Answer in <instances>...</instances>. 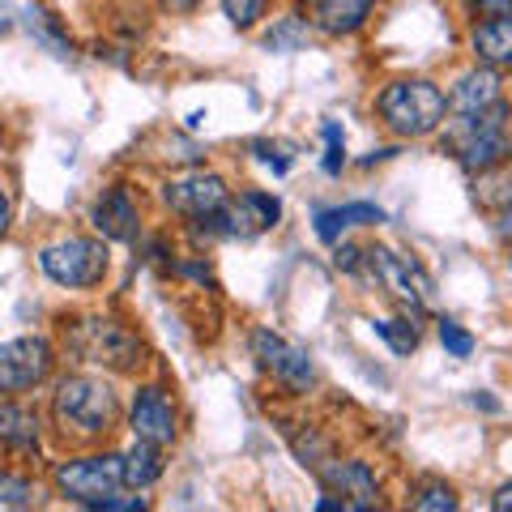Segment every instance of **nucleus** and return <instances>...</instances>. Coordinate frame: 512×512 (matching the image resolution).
Returning <instances> with one entry per match:
<instances>
[{
	"mask_svg": "<svg viewBox=\"0 0 512 512\" xmlns=\"http://www.w3.org/2000/svg\"><path fill=\"white\" fill-rule=\"evenodd\" d=\"M64 350L77 363L107 367V372H137L150 363V346L128 325L111 316H73L64 320Z\"/></svg>",
	"mask_w": 512,
	"mask_h": 512,
	"instance_id": "f257e3e1",
	"label": "nucleus"
},
{
	"mask_svg": "<svg viewBox=\"0 0 512 512\" xmlns=\"http://www.w3.org/2000/svg\"><path fill=\"white\" fill-rule=\"evenodd\" d=\"M52 419L64 436H107L120 419V397L103 376H64L52 397Z\"/></svg>",
	"mask_w": 512,
	"mask_h": 512,
	"instance_id": "f03ea898",
	"label": "nucleus"
},
{
	"mask_svg": "<svg viewBox=\"0 0 512 512\" xmlns=\"http://www.w3.org/2000/svg\"><path fill=\"white\" fill-rule=\"evenodd\" d=\"M448 150L466 171L483 175L491 167L512 163V107L500 99L487 111H474V116H461L453 128L444 133Z\"/></svg>",
	"mask_w": 512,
	"mask_h": 512,
	"instance_id": "7ed1b4c3",
	"label": "nucleus"
},
{
	"mask_svg": "<svg viewBox=\"0 0 512 512\" xmlns=\"http://www.w3.org/2000/svg\"><path fill=\"white\" fill-rule=\"evenodd\" d=\"M376 111L384 128L397 137H431L448 116V99L427 77H406V82H389L380 90Z\"/></svg>",
	"mask_w": 512,
	"mask_h": 512,
	"instance_id": "20e7f679",
	"label": "nucleus"
},
{
	"mask_svg": "<svg viewBox=\"0 0 512 512\" xmlns=\"http://www.w3.org/2000/svg\"><path fill=\"white\" fill-rule=\"evenodd\" d=\"M39 269L56 286H69V291H90L107 278V244L103 239H86V235H69L56 239L39 252Z\"/></svg>",
	"mask_w": 512,
	"mask_h": 512,
	"instance_id": "39448f33",
	"label": "nucleus"
},
{
	"mask_svg": "<svg viewBox=\"0 0 512 512\" xmlns=\"http://www.w3.org/2000/svg\"><path fill=\"white\" fill-rule=\"evenodd\" d=\"M363 261L372 265V274L380 278V286L402 303L406 312H414V316L431 312V303H436V282H431V274L414 261V256H402L393 248H367Z\"/></svg>",
	"mask_w": 512,
	"mask_h": 512,
	"instance_id": "423d86ee",
	"label": "nucleus"
},
{
	"mask_svg": "<svg viewBox=\"0 0 512 512\" xmlns=\"http://www.w3.org/2000/svg\"><path fill=\"white\" fill-rule=\"evenodd\" d=\"M56 487L64 500L82 504V508H99L124 487V457H73L56 466Z\"/></svg>",
	"mask_w": 512,
	"mask_h": 512,
	"instance_id": "0eeeda50",
	"label": "nucleus"
},
{
	"mask_svg": "<svg viewBox=\"0 0 512 512\" xmlns=\"http://www.w3.org/2000/svg\"><path fill=\"white\" fill-rule=\"evenodd\" d=\"M252 355H256V363H261L269 376L282 384V389L308 393L312 384H316L312 355H308V350H303L299 342L282 338V333H274V329H256V333H252Z\"/></svg>",
	"mask_w": 512,
	"mask_h": 512,
	"instance_id": "6e6552de",
	"label": "nucleus"
},
{
	"mask_svg": "<svg viewBox=\"0 0 512 512\" xmlns=\"http://www.w3.org/2000/svg\"><path fill=\"white\" fill-rule=\"evenodd\" d=\"M56 350L47 338H9L0 342V393H26L52 376Z\"/></svg>",
	"mask_w": 512,
	"mask_h": 512,
	"instance_id": "1a4fd4ad",
	"label": "nucleus"
},
{
	"mask_svg": "<svg viewBox=\"0 0 512 512\" xmlns=\"http://www.w3.org/2000/svg\"><path fill=\"white\" fill-rule=\"evenodd\" d=\"M163 197L175 214L205 222L227 205V180H222L218 171H184V175H175V180H167Z\"/></svg>",
	"mask_w": 512,
	"mask_h": 512,
	"instance_id": "9d476101",
	"label": "nucleus"
},
{
	"mask_svg": "<svg viewBox=\"0 0 512 512\" xmlns=\"http://www.w3.org/2000/svg\"><path fill=\"white\" fill-rule=\"evenodd\" d=\"M320 483H325L333 495H342L346 512H363V508H376L380 504V487H376V474L367 470V461H355V457H325L320 466L312 470Z\"/></svg>",
	"mask_w": 512,
	"mask_h": 512,
	"instance_id": "9b49d317",
	"label": "nucleus"
},
{
	"mask_svg": "<svg viewBox=\"0 0 512 512\" xmlns=\"http://www.w3.org/2000/svg\"><path fill=\"white\" fill-rule=\"evenodd\" d=\"M128 427H133L137 440L167 448L175 440V402L167 397V389L141 384L137 397H133V410H128Z\"/></svg>",
	"mask_w": 512,
	"mask_h": 512,
	"instance_id": "f8f14e48",
	"label": "nucleus"
},
{
	"mask_svg": "<svg viewBox=\"0 0 512 512\" xmlns=\"http://www.w3.org/2000/svg\"><path fill=\"white\" fill-rule=\"evenodd\" d=\"M282 218V205L278 197H269V192H239V201H227L222 210L214 214V222H222V235H239V239H252L269 227H278Z\"/></svg>",
	"mask_w": 512,
	"mask_h": 512,
	"instance_id": "ddd939ff",
	"label": "nucleus"
},
{
	"mask_svg": "<svg viewBox=\"0 0 512 512\" xmlns=\"http://www.w3.org/2000/svg\"><path fill=\"white\" fill-rule=\"evenodd\" d=\"M137 205L133 197H128V188H107L99 201L90 205V227L99 231L103 239H116V244H124V239L137 235Z\"/></svg>",
	"mask_w": 512,
	"mask_h": 512,
	"instance_id": "4468645a",
	"label": "nucleus"
},
{
	"mask_svg": "<svg viewBox=\"0 0 512 512\" xmlns=\"http://www.w3.org/2000/svg\"><path fill=\"white\" fill-rule=\"evenodd\" d=\"M491 103H500V73L487 69V64L461 73L453 94H448V111H457V116H474V111H487Z\"/></svg>",
	"mask_w": 512,
	"mask_h": 512,
	"instance_id": "2eb2a0df",
	"label": "nucleus"
},
{
	"mask_svg": "<svg viewBox=\"0 0 512 512\" xmlns=\"http://www.w3.org/2000/svg\"><path fill=\"white\" fill-rule=\"evenodd\" d=\"M470 47L487 69H512V18H491L470 30Z\"/></svg>",
	"mask_w": 512,
	"mask_h": 512,
	"instance_id": "dca6fc26",
	"label": "nucleus"
},
{
	"mask_svg": "<svg viewBox=\"0 0 512 512\" xmlns=\"http://www.w3.org/2000/svg\"><path fill=\"white\" fill-rule=\"evenodd\" d=\"M384 222V210L372 201H350V205H333V210H320L316 214V235L325 244H338L346 227H376Z\"/></svg>",
	"mask_w": 512,
	"mask_h": 512,
	"instance_id": "f3484780",
	"label": "nucleus"
},
{
	"mask_svg": "<svg viewBox=\"0 0 512 512\" xmlns=\"http://www.w3.org/2000/svg\"><path fill=\"white\" fill-rule=\"evenodd\" d=\"M316 26L325 30V35H355V30L372 18L376 0H316Z\"/></svg>",
	"mask_w": 512,
	"mask_h": 512,
	"instance_id": "a211bd4d",
	"label": "nucleus"
},
{
	"mask_svg": "<svg viewBox=\"0 0 512 512\" xmlns=\"http://www.w3.org/2000/svg\"><path fill=\"white\" fill-rule=\"evenodd\" d=\"M0 444L13 453H39V419L18 402H0Z\"/></svg>",
	"mask_w": 512,
	"mask_h": 512,
	"instance_id": "6ab92c4d",
	"label": "nucleus"
},
{
	"mask_svg": "<svg viewBox=\"0 0 512 512\" xmlns=\"http://www.w3.org/2000/svg\"><path fill=\"white\" fill-rule=\"evenodd\" d=\"M158 478H163V453H158L154 444L137 440L133 453H124V487L146 491V487L158 483Z\"/></svg>",
	"mask_w": 512,
	"mask_h": 512,
	"instance_id": "aec40b11",
	"label": "nucleus"
},
{
	"mask_svg": "<svg viewBox=\"0 0 512 512\" xmlns=\"http://www.w3.org/2000/svg\"><path fill=\"white\" fill-rule=\"evenodd\" d=\"M274 52H299L303 43H308V22L303 18H282L274 30H269V39H265Z\"/></svg>",
	"mask_w": 512,
	"mask_h": 512,
	"instance_id": "412c9836",
	"label": "nucleus"
},
{
	"mask_svg": "<svg viewBox=\"0 0 512 512\" xmlns=\"http://www.w3.org/2000/svg\"><path fill=\"white\" fill-rule=\"evenodd\" d=\"M376 338L389 342L393 355H410L419 346V329L406 325V320H376Z\"/></svg>",
	"mask_w": 512,
	"mask_h": 512,
	"instance_id": "4be33fe9",
	"label": "nucleus"
},
{
	"mask_svg": "<svg viewBox=\"0 0 512 512\" xmlns=\"http://www.w3.org/2000/svg\"><path fill=\"white\" fill-rule=\"evenodd\" d=\"M0 504H5V508H26V504H35V483H30L26 474L0 470Z\"/></svg>",
	"mask_w": 512,
	"mask_h": 512,
	"instance_id": "5701e85b",
	"label": "nucleus"
},
{
	"mask_svg": "<svg viewBox=\"0 0 512 512\" xmlns=\"http://www.w3.org/2000/svg\"><path fill=\"white\" fill-rule=\"evenodd\" d=\"M410 508H419V512H453L457 508V491L448 483H423V491L410 500Z\"/></svg>",
	"mask_w": 512,
	"mask_h": 512,
	"instance_id": "b1692460",
	"label": "nucleus"
},
{
	"mask_svg": "<svg viewBox=\"0 0 512 512\" xmlns=\"http://www.w3.org/2000/svg\"><path fill=\"white\" fill-rule=\"evenodd\" d=\"M436 333H440V346H444L453 359H470V355H474V338L457 325V320H440Z\"/></svg>",
	"mask_w": 512,
	"mask_h": 512,
	"instance_id": "393cba45",
	"label": "nucleus"
},
{
	"mask_svg": "<svg viewBox=\"0 0 512 512\" xmlns=\"http://www.w3.org/2000/svg\"><path fill=\"white\" fill-rule=\"evenodd\" d=\"M265 5H269V0H222V9H227L231 26H239V30H248V26L261 22L265 18Z\"/></svg>",
	"mask_w": 512,
	"mask_h": 512,
	"instance_id": "a878e982",
	"label": "nucleus"
},
{
	"mask_svg": "<svg viewBox=\"0 0 512 512\" xmlns=\"http://www.w3.org/2000/svg\"><path fill=\"white\" fill-rule=\"evenodd\" d=\"M252 150H256V158H261V163L274 171V175H286V171H291V154H282L278 146H269V141H256Z\"/></svg>",
	"mask_w": 512,
	"mask_h": 512,
	"instance_id": "bb28decb",
	"label": "nucleus"
},
{
	"mask_svg": "<svg viewBox=\"0 0 512 512\" xmlns=\"http://www.w3.org/2000/svg\"><path fill=\"white\" fill-rule=\"evenodd\" d=\"M470 13L478 22H491V18H512V0H470Z\"/></svg>",
	"mask_w": 512,
	"mask_h": 512,
	"instance_id": "cd10ccee",
	"label": "nucleus"
},
{
	"mask_svg": "<svg viewBox=\"0 0 512 512\" xmlns=\"http://www.w3.org/2000/svg\"><path fill=\"white\" fill-rule=\"evenodd\" d=\"M342 167H346V141L333 137L325 150V175H342Z\"/></svg>",
	"mask_w": 512,
	"mask_h": 512,
	"instance_id": "c85d7f7f",
	"label": "nucleus"
},
{
	"mask_svg": "<svg viewBox=\"0 0 512 512\" xmlns=\"http://www.w3.org/2000/svg\"><path fill=\"white\" fill-rule=\"evenodd\" d=\"M150 504L141 500V495H128V500H116V495H111V500H103L99 504V512H146Z\"/></svg>",
	"mask_w": 512,
	"mask_h": 512,
	"instance_id": "c756f323",
	"label": "nucleus"
},
{
	"mask_svg": "<svg viewBox=\"0 0 512 512\" xmlns=\"http://www.w3.org/2000/svg\"><path fill=\"white\" fill-rule=\"evenodd\" d=\"M333 261H338V269H346V274H355L363 265V252L355 244H338V256H333Z\"/></svg>",
	"mask_w": 512,
	"mask_h": 512,
	"instance_id": "7c9ffc66",
	"label": "nucleus"
},
{
	"mask_svg": "<svg viewBox=\"0 0 512 512\" xmlns=\"http://www.w3.org/2000/svg\"><path fill=\"white\" fill-rule=\"evenodd\" d=\"M495 235H500V244L512 248V201L500 210V218H495Z\"/></svg>",
	"mask_w": 512,
	"mask_h": 512,
	"instance_id": "2f4dec72",
	"label": "nucleus"
},
{
	"mask_svg": "<svg viewBox=\"0 0 512 512\" xmlns=\"http://www.w3.org/2000/svg\"><path fill=\"white\" fill-rule=\"evenodd\" d=\"M491 508H495V512H512V483H504L500 491L491 495Z\"/></svg>",
	"mask_w": 512,
	"mask_h": 512,
	"instance_id": "473e14b6",
	"label": "nucleus"
},
{
	"mask_svg": "<svg viewBox=\"0 0 512 512\" xmlns=\"http://www.w3.org/2000/svg\"><path fill=\"white\" fill-rule=\"evenodd\" d=\"M9 222H13V205H9V192L0 188V235L9 231Z\"/></svg>",
	"mask_w": 512,
	"mask_h": 512,
	"instance_id": "72a5a7b5",
	"label": "nucleus"
},
{
	"mask_svg": "<svg viewBox=\"0 0 512 512\" xmlns=\"http://www.w3.org/2000/svg\"><path fill=\"white\" fill-rule=\"evenodd\" d=\"M470 402H474L478 410H500V402H495V397H483V393H474Z\"/></svg>",
	"mask_w": 512,
	"mask_h": 512,
	"instance_id": "f704fd0d",
	"label": "nucleus"
},
{
	"mask_svg": "<svg viewBox=\"0 0 512 512\" xmlns=\"http://www.w3.org/2000/svg\"><path fill=\"white\" fill-rule=\"evenodd\" d=\"M299 5H316V0H299Z\"/></svg>",
	"mask_w": 512,
	"mask_h": 512,
	"instance_id": "c9c22d12",
	"label": "nucleus"
}]
</instances>
